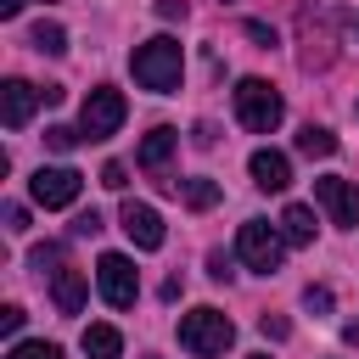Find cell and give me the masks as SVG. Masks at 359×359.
I'll return each instance as SVG.
<instances>
[{
  "label": "cell",
  "instance_id": "6",
  "mask_svg": "<svg viewBox=\"0 0 359 359\" xmlns=\"http://www.w3.org/2000/svg\"><path fill=\"white\" fill-rule=\"evenodd\" d=\"M95 286H101V297H107L112 309H129L135 292H140V275H135V264H129L123 252H101V258H95Z\"/></svg>",
  "mask_w": 359,
  "mask_h": 359
},
{
  "label": "cell",
  "instance_id": "32",
  "mask_svg": "<svg viewBox=\"0 0 359 359\" xmlns=\"http://www.w3.org/2000/svg\"><path fill=\"white\" fill-rule=\"evenodd\" d=\"M258 359H264V353H258Z\"/></svg>",
  "mask_w": 359,
  "mask_h": 359
},
{
  "label": "cell",
  "instance_id": "3",
  "mask_svg": "<svg viewBox=\"0 0 359 359\" xmlns=\"http://www.w3.org/2000/svg\"><path fill=\"white\" fill-rule=\"evenodd\" d=\"M236 342V325H230V314H219V309H191V314H180V348L185 353H196V359H213V353H224Z\"/></svg>",
  "mask_w": 359,
  "mask_h": 359
},
{
  "label": "cell",
  "instance_id": "21",
  "mask_svg": "<svg viewBox=\"0 0 359 359\" xmlns=\"http://www.w3.org/2000/svg\"><path fill=\"white\" fill-rule=\"evenodd\" d=\"M101 185H107V191H123V185H129V168H123V163H107V168H101Z\"/></svg>",
  "mask_w": 359,
  "mask_h": 359
},
{
  "label": "cell",
  "instance_id": "19",
  "mask_svg": "<svg viewBox=\"0 0 359 359\" xmlns=\"http://www.w3.org/2000/svg\"><path fill=\"white\" fill-rule=\"evenodd\" d=\"M6 359H62V348L56 342H11Z\"/></svg>",
  "mask_w": 359,
  "mask_h": 359
},
{
  "label": "cell",
  "instance_id": "12",
  "mask_svg": "<svg viewBox=\"0 0 359 359\" xmlns=\"http://www.w3.org/2000/svg\"><path fill=\"white\" fill-rule=\"evenodd\" d=\"M174 146H180V135L168 129V123H157L146 140H140V168H151V174H163L168 168V157H174Z\"/></svg>",
  "mask_w": 359,
  "mask_h": 359
},
{
  "label": "cell",
  "instance_id": "9",
  "mask_svg": "<svg viewBox=\"0 0 359 359\" xmlns=\"http://www.w3.org/2000/svg\"><path fill=\"white\" fill-rule=\"evenodd\" d=\"M118 219H123V236H129L140 252H157V247H163V213H157L151 202H135V196H129Z\"/></svg>",
  "mask_w": 359,
  "mask_h": 359
},
{
  "label": "cell",
  "instance_id": "13",
  "mask_svg": "<svg viewBox=\"0 0 359 359\" xmlns=\"http://www.w3.org/2000/svg\"><path fill=\"white\" fill-rule=\"evenodd\" d=\"M50 297L62 314H79L84 309V275L79 269H50Z\"/></svg>",
  "mask_w": 359,
  "mask_h": 359
},
{
  "label": "cell",
  "instance_id": "11",
  "mask_svg": "<svg viewBox=\"0 0 359 359\" xmlns=\"http://www.w3.org/2000/svg\"><path fill=\"white\" fill-rule=\"evenodd\" d=\"M247 174H252L258 191H286V185H292V163H286V151H275V146H258L252 163H247Z\"/></svg>",
  "mask_w": 359,
  "mask_h": 359
},
{
  "label": "cell",
  "instance_id": "18",
  "mask_svg": "<svg viewBox=\"0 0 359 359\" xmlns=\"http://www.w3.org/2000/svg\"><path fill=\"white\" fill-rule=\"evenodd\" d=\"M185 202L202 213V208H213V202H219V185H213V180H185Z\"/></svg>",
  "mask_w": 359,
  "mask_h": 359
},
{
  "label": "cell",
  "instance_id": "8",
  "mask_svg": "<svg viewBox=\"0 0 359 359\" xmlns=\"http://www.w3.org/2000/svg\"><path fill=\"white\" fill-rule=\"evenodd\" d=\"M314 202L331 213V224H359V185L353 180H337V174L314 180Z\"/></svg>",
  "mask_w": 359,
  "mask_h": 359
},
{
  "label": "cell",
  "instance_id": "24",
  "mask_svg": "<svg viewBox=\"0 0 359 359\" xmlns=\"http://www.w3.org/2000/svg\"><path fill=\"white\" fill-rule=\"evenodd\" d=\"M303 309H320V314H325V309H331V292H325V286H309V292H303Z\"/></svg>",
  "mask_w": 359,
  "mask_h": 359
},
{
  "label": "cell",
  "instance_id": "27",
  "mask_svg": "<svg viewBox=\"0 0 359 359\" xmlns=\"http://www.w3.org/2000/svg\"><path fill=\"white\" fill-rule=\"evenodd\" d=\"M258 331H264V337H286V320H280V314H264Z\"/></svg>",
  "mask_w": 359,
  "mask_h": 359
},
{
  "label": "cell",
  "instance_id": "17",
  "mask_svg": "<svg viewBox=\"0 0 359 359\" xmlns=\"http://www.w3.org/2000/svg\"><path fill=\"white\" fill-rule=\"evenodd\" d=\"M297 151H303V157H331V151H337V135L320 129V123H309V129L297 135Z\"/></svg>",
  "mask_w": 359,
  "mask_h": 359
},
{
  "label": "cell",
  "instance_id": "30",
  "mask_svg": "<svg viewBox=\"0 0 359 359\" xmlns=\"http://www.w3.org/2000/svg\"><path fill=\"white\" fill-rule=\"evenodd\" d=\"M22 11V0H0V17H17Z\"/></svg>",
  "mask_w": 359,
  "mask_h": 359
},
{
  "label": "cell",
  "instance_id": "28",
  "mask_svg": "<svg viewBox=\"0 0 359 359\" xmlns=\"http://www.w3.org/2000/svg\"><path fill=\"white\" fill-rule=\"evenodd\" d=\"M157 17H168V22L185 17V0H157Z\"/></svg>",
  "mask_w": 359,
  "mask_h": 359
},
{
  "label": "cell",
  "instance_id": "4",
  "mask_svg": "<svg viewBox=\"0 0 359 359\" xmlns=\"http://www.w3.org/2000/svg\"><path fill=\"white\" fill-rule=\"evenodd\" d=\"M236 252H241V264H247L252 275H275V269H280V252H286V236H280L269 219H241Z\"/></svg>",
  "mask_w": 359,
  "mask_h": 359
},
{
  "label": "cell",
  "instance_id": "14",
  "mask_svg": "<svg viewBox=\"0 0 359 359\" xmlns=\"http://www.w3.org/2000/svg\"><path fill=\"white\" fill-rule=\"evenodd\" d=\"M84 353H90V359H123L118 325H84Z\"/></svg>",
  "mask_w": 359,
  "mask_h": 359
},
{
  "label": "cell",
  "instance_id": "20",
  "mask_svg": "<svg viewBox=\"0 0 359 359\" xmlns=\"http://www.w3.org/2000/svg\"><path fill=\"white\" fill-rule=\"evenodd\" d=\"M79 140H84V135H79V129H67V123H50V129H45V146H50V151H73Z\"/></svg>",
  "mask_w": 359,
  "mask_h": 359
},
{
  "label": "cell",
  "instance_id": "15",
  "mask_svg": "<svg viewBox=\"0 0 359 359\" xmlns=\"http://www.w3.org/2000/svg\"><path fill=\"white\" fill-rule=\"evenodd\" d=\"M280 236H286L292 247H309V241H314V213H309L303 202H292V208L280 213Z\"/></svg>",
  "mask_w": 359,
  "mask_h": 359
},
{
  "label": "cell",
  "instance_id": "10",
  "mask_svg": "<svg viewBox=\"0 0 359 359\" xmlns=\"http://www.w3.org/2000/svg\"><path fill=\"white\" fill-rule=\"evenodd\" d=\"M39 101H45V95H39L28 79H6V84H0V118H6V129H22Z\"/></svg>",
  "mask_w": 359,
  "mask_h": 359
},
{
  "label": "cell",
  "instance_id": "31",
  "mask_svg": "<svg viewBox=\"0 0 359 359\" xmlns=\"http://www.w3.org/2000/svg\"><path fill=\"white\" fill-rule=\"evenodd\" d=\"M348 34H353V39H359V17H348Z\"/></svg>",
  "mask_w": 359,
  "mask_h": 359
},
{
  "label": "cell",
  "instance_id": "23",
  "mask_svg": "<svg viewBox=\"0 0 359 359\" xmlns=\"http://www.w3.org/2000/svg\"><path fill=\"white\" fill-rule=\"evenodd\" d=\"M95 230H101V213H95V208H90V213H79V219H73V236H95Z\"/></svg>",
  "mask_w": 359,
  "mask_h": 359
},
{
  "label": "cell",
  "instance_id": "26",
  "mask_svg": "<svg viewBox=\"0 0 359 359\" xmlns=\"http://www.w3.org/2000/svg\"><path fill=\"white\" fill-rule=\"evenodd\" d=\"M208 275H213V280H230L236 269H230V258H224V252H213V258H208Z\"/></svg>",
  "mask_w": 359,
  "mask_h": 359
},
{
  "label": "cell",
  "instance_id": "1",
  "mask_svg": "<svg viewBox=\"0 0 359 359\" xmlns=\"http://www.w3.org/2000/svg\"><path fill=\"white\" fill-rule=\"evenodd\" d=\"M129 67H135V84H140V90H157V95H168V90H180V67H185V50H180V39L157 34V39L135 45Z\"/></svg>",
  "mask_w": 359,
  "mask_h": 359
},
{
  "label": "cell",
  "instance_id": "2",
  "mask_svg": "<svg viewBox=\"0 0 359 359\" xmlns=\"http://www.w3.org/2000/svg\"><path fill=\"white\" fill-rule=\"evenodd\" d=\"M236 118H241V129H252V135H275L280 118H286V101H280V90H275L269 79H241V84H236Z\"/></svg>",
  "mask_w": 359,
  "mask_h": 359
},
{
  "label": "cell",
  "instance_id": "22",
  "mask_svg": "<svg viewBox=\"0 0 359 359\" xmlns=\"http://www.w3.org/2000/svg\"><path fill=\"white\" fill-rule=\"evenodd\" d=\"M28 264L45 275V264H62V247H56V241H50V247H34V252H28Z\"/></svg>",
  "mask_w": 359,
  "mask_h": 359
},
{
  "label": "cell",
  "instance_id": "16",
  "mask_svg": "<svg viewBox=\"0 0 359 359\" xmlns=\"http://www.w3.org/2000/svg\"><path fill=\"white\" fill-rule=\"evenodd\" d=\"M28 39H34V50H45V56H62V50H67V34H62V22H45V17L34 22V34H28Z\"/></svg>",
  "mask_w": 359,
  "mask_h": 359
},
{
  "label": "cell",
  "instance_id": "5",
  "mask_svg": "<svg viewBox=\"0 0 359 359\" xmlns=\"http://www.w3.org/2000/svg\"><path fill=\"white\" fill-rule=\"evenodd\" d=\"M123 112H129L123 90H112V84H95V90L84 95V107H79V135H84V140H107V135H118Z\"/></svg>",
  "mask_w": 359,
  "mask_h": 359
},
{
  "label": "cell",
  "instance_id": "7",
  "mask_svg": "<svg viewBox=\"0 0 359 359\" xmlns=\"http://www.w3.org/2000/svg\"><path fill=\"white\" fill-rule=\"evenodd\" d=\"M79 191H84V174H79V168H39V174L28 180V196H34L39 208H73Z\"/></svg>",
  "mask_w": 359,
  "mask_h": 359
},
{
  "label": "cell",
  "instance_id": "25",
  "mask_svg": "<svg viewBox=\"0 0 359 359\" xmlns=\"http://www.w3.org/2000/svg\"><path fill=\"white\" fill-rule=\"evenodd\" d=\"M0 331H6V337H17V331H22V309H17V303H11V309H0Z\"/></svg>",
  "mask_w": 359,
  "mask_h": 359
},
{
  "label": "cell",
  "instance_id": "29",
  "mask_svg": "<svg viewBox=\"0 0 359 359\" xmlns=\"http://www.w3.org/2000/svg\"><path fill=\"white\" fill-rule=\"evenodd\" d=\"M342 342H353V348H359V320H348V325H342Z\"/></svg>",
  "mask_w": 359,
  "mask_h": 359
}]
</instances>
